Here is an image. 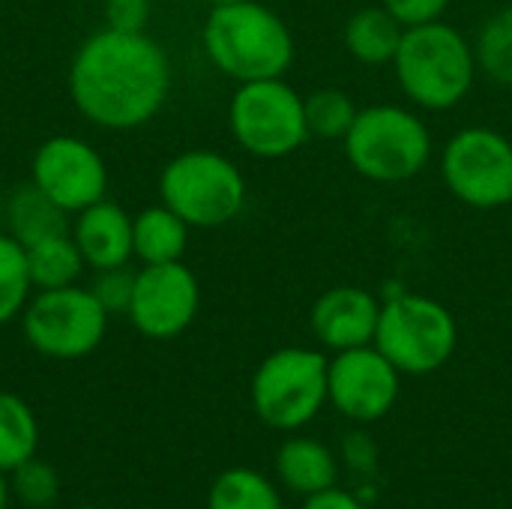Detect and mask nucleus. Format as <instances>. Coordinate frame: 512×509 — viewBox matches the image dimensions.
<instances>
[{
	"mask_svg": "<svg viewBox=\"0 0 512 509\" xmlns=\"http://www.w3.org/2000/svg\"><path fill=\"white\" fill-rule=\"evenodd\" d=\"M405 27L378 3V6H363L357 9L348 24H345V48L348 54L363 63V66H384L393 63L399 42H402Z\"/></svg>",
	"mask_w": 512,
	"mask_h": 509,
	"instance_id": "6ab92c4d",
	"label": "nucleus"
},
{
	"mask_svg": "<svg viewBox=\"0 0 512 509\" xmlns=\"http://www.w3.org/2000/svg\"><path fill=\"white\" fill-rule=\"evenodd\" d=\"M39 444V426L24 399L15 393H0V471H15L21 462L33 459Z\"/></svg>",
	"mask_w": 512,
	"mask_h": 509,
	"instance_id": "412c9836",
	"label": "nucleus"
},
{
	"mask_svg": "<svg viewBox=\"0 0 512 509\" xmlns=\"http://www.w3.org/2000/svg\"><path fill=\"white\" fill-rule=\"evenodd\" d=\"M342 141L351 168L372 183H408L432 159V132L423 117L390 102L360 108Z\"/></svg>",
	"mask_w": 512,
	"mask_h": 509,
	"instance_id": "20e7f679",
	"label": "nucleus"
},
{
	"mask_svg": "<svg viewBox=\"0 0 512 509\" xmlns=\"http://www.w3.org/2000/svg\"><path fill=\"white\" fill-rule=\"evenodd\" d=\"M6 501H9V483H6V477L0 471V509H6Z\"/></svg>",
	"mask_w": 512,
	"mask_h": 509,
	"instance_id": "7c9ffc66",
	"label": "nucleus"
},
{
	"mask_svg": "<svg viewBox=\"0 0 512 509\" xmlns=\"http://www.w3.org/2000/svg\"><path fill=\"white\" fill-rule=\"evenodd\" d=\"M9 474H12V492L27 507H48L57 501L60 480H57V471L51 465H45L39 459H27Z\"/></svg>",
	"mask_w": 512,
	"mask_h": 509,
	"instance_id": "a878e982",
	"label": "nucleus"
},
{
	"mask_svg": "<svg viewBox=\"0 0 512 509\" xmlns=\"http://www.w3.org/2000/svg\"><path fill=\"white\" fill-rule=\"evenodd\" d=\"M72 240L84 255V264L93 270L123 267L132 255V216L114 201H96L87 210L75 213Z\"/></svg>",
	"mask_w": 512,
	"mask_h": 509,
	"instance_id": "2eb2a0df",
	"label": "nucleus"
},
{
	"mask_svg": "<svg viewBox=\"0 0 512 509\" xmlns=\"http://www.w3.org/2000/svg\"><path fill=\"white\" fill-rule=\"evenodd\" d=\"M171 93V60L147 33L102 27L69 66V96L96 126L126 132L150 123Z\"/></svg>",
	"mask_w": 512,
	"mask_h": 509,
	"instance_id": "f257e3e1",
	"label": "nucleus"
},
{
	"mask_svg": "<svg viewBox=\"0 0 512 509\" xmlns=\"http://www.w3.org/2000/svg\"><path fill=\"white\" fill-rule=\"evenodd\" d=\"M276 474L294 495L312 498L336 486V459L315 438H291L276 456Z\"/></svg>",
	"mask_w": 512,
	"mask_h": 509,
	"instance_id": "f3484780",
	"label": "nucleus"
},
{
	"mask_svg": "<svg viewBox=\"0 0 512 509\" xmlns=\"http://www.w3.org/2000/svg\"><path fill=\"white\" fill-rule=\"evenodd\" d=\"M330 360L312 348H279L261 360L252 375V408L261 423L279 432H297L327 405Z\"/></svg>",
	"mask_w": 512,
	"mask_h": 509,
	"instance_id": "6e6552de",
	"label": "nucleus"
},
{
	"mask_svg": "<svg viewBox=\"0 0 512 509\" xmlns=\"http://www.w3.org/2000/svg\"><path fill=\"white\" fill-rule=\"evenodd\" d=\"M459 327L453 312L426 294H396L381 303L375 348L402 375H432L453 357Z\"/></svg>",
	"mask_w": 512,
	"mask_h": 509,
	"instance_id": "423d86ee",
	"label": "nucleus"
},
{
	"mask_svg": "<svg viewBox=\"0 0 512 509\" xmlns=\"http://www.w3.org/2000/svg\"><path fill=\"white\" fill-rule=\"evenodd\" d=\"M3 213H6L9 234L21 246H33L39 240L69 234V213L60 204H54L36 183L18 186L9 195Z\"/></svg>",
	"mask_w": 512,
	"mask_h": 509,
	"instance_id": "a211bd4d",
	"label": "nucleus"
},
{
	"mask_svg": "<svg viewBox=\"0 0 512 509\" xmlns=\"http://www.w3.org/2000/svg\"><path fill=\"white\" fill-rule=\"evenodd\" d=\"M150 9V0H105V27L123 33H144Z\"/></svg>",
	"mask_w": 512,
	"mask_h": 509,
	"instance_id": "cd10ccee",
	"label": "nucleus"
},
{
	"mask_svg": "<svg viewBox=\"0 0 512 509\" xmlns=\"http://www.w3.org/2000/svg\"><path fill=\"white\" fill-rule=\"evenodd\" d=\"M24 252H27V273H30V282L36 291L75 285L87 267L84 255L78 252V246L72 240V231L39 240L33 246H24Z\"/></svg>",
	"mask_w": 512,
	"mask_h": 509,
	"instance_id": "aec40b11",
	"label": "nucleus"
},
{
	"mask_svg": "<svg viewBox=\"0 0 512 509\" xmlns=\"http://www.w3.org/2000/svg\"><path fill=\"white\" fill-rule=\"evenodd\" d=\"M213 6H225V3H243V0H210Z\"/></svg>",
	"mask_w": 512,
	"mask_h": 509,
	"instance_id": "2f4dec72",
	"label": "nucleus"
},
{
	"mask_svg": "<svg viewBox=\"0 0 512 509\" xmlns=\"http://www.w3.org/2000/svg\"><path fill=\"white\" fill-rule=\"evenodd\" d=\"M234 141L258 159H285L312 135L303 96L285 78H261L237 84L228 105Z\"/></svg>",
	"mask_w": 512,
	"mask_h": 509,
	"instance_id": "0eeeda50",
	"label": "nucleus"
},
{
	"mask_svg": "<svg viewBox=\"0 0 512 509\" xmlns=\"http://www.w3.org/2000/svg\"><path fill=\"white\" fill-rule=\"evenodd\" d=\"M303 509H366L354 495L342 492V489H327V492H318L312 498H306Z\"/></svg>",
	"mask_w": 512,
	"mask_h": 509,
	"instance_id": "c756f323",
	"label": "nucleus"
},
{
	"mask_svg": "<svg viewBox=\"0 0 512 509\" xmlns=\"http://www.w3.org/2000/svg\"><path fill=\"white\" fill-rule=\"evenodd\" d=\"M381 303L360 285H336L324 291L309 312L315 339L330 351H351L375 342Z\"/></svg>",
	"mask_w": 512,
	"mask_h": 509,
	"instance_id": "4468645a",
	"label": "nucleus"
},
{
	"mask_svg": "<svg viewBox=\"0 0 512 509\" xmlns=\"http://www.w3.org/2000/svg\"><path fill=\"white\" fill-rule=\"evenodd\" d=\"M30 291L33 282L27 273V252L12 234L0 231V327L24 312Z\"/></svg>",
	"mask_w": 512,
	"mask_h": 509,
	"instance_id": "b1692460",
	"label": "nucleus"
},
{
	"mask_svg": "<svg viewBox=\"0 0 512 509\" xmlns=\"http://www.w3.org/2000/svg\"><path fill=\"white\" fill-rule=\"evenodd\" d=\"M189 225L165 204L147 207L132 216V255L147 264H171L183 261L189 243Z\"/></svg>",
	"mask_w": 512,
	"mask_h": 509,
	"instance_id": "dca6fc26",
	"label": "nucleus"
},
{
	"mask_svg": "<svg viewBox=\"0 0 512 509\" xmlns=\"http://www.w3.org/2000/svg\"><path fill=\"white\" fill-rule=\"evenodd\" d=\"M393 72L402 93L426 111H450L471 93L480 63L474 45L453 24L429 21L405 27Z\"/></svg>",
	"mask_w": 512,
	"mask_h": 509,
	"instance_id": "7ed1b4c3",
	"label": "nucleus"
},
{
	"mask_svg": "<svg viewBox=\"0 0 512 509\" xmlns=\"http://www.w3.org/2000/svg\"><path fill=\"white\" fill-rule=\"evenodd\" d=\"M30 183H36L66 213H81L105 198L108 168L84 138L54 135L36 147Z\"/></svg>",
	"mask_w": 512,
	"mask_h": 509,
	"instance_id": "ddd939ff",
	"label": "nucleus"
},
{
	"mask_svg": "<svg viewBox=\"0 0 512 509\" xmlns=\"http://www.w3.org/2000/svg\"><path fill=\"white\" fill-rule=\"evenodd\" d=\"M207 509H282V498L264 474L231 468L216 477Z\"/></svg>",
	"mask_w": 512,
	"mask_h": 509,
	"instance_id": "4be33fe9",
	"label": "nucleus"
},
{
	"mask_svg": "<svg viewBox=\"0 0 512 509\" xmlns=\"http://www.w3.org/2000/svg\"><path fill=\"white\" fill-rule=\"evenodd\" d=\"M159 195L189 228H222L246 207V177L216 150H186L162 168Z\"/></svg>",
	"mask_w": 512,
	"mask_h": 509,
	"instance_id": "39448f33",
	"label": "nucleus"
},
{
	"mask_svg": "<svg viewBox=\"0 0 512 509\" xmlns=\"http://www.w3.org/2000/svg\"><path fill=\"white\" fill-rule=\"evenodd\" d=\"M201 285L183 261L147 264L135 273V291L126 318L147 339H177L195 321Z\"/></svg>",
	"mask_w": 512,
	"mask_h": 509,
	"instance_id": "9b49d317",
	"label": "nucleus"
},
{
	"mask_svg": "<svg viewBox=\"0 0 512 509\" xmlns=\"http://www.w3.org/2000/svg\"><path fill=\"white\" fill-rule=\"evenodd\" d=\"M303 105H306L309 135L324 138V141H342L348 135V129L354 126L357 111H360L354 105V99L336 87H324V90L303 96Z\"/></svg>",
	"mask_w": 512,
	"mask_h": 509,
	"instance_id": "5701e85b",
	"label": "nucleus"
},
{
	"mask_svg": "<svg viewBox=\"0 0 512 509\" xmlns=\"http://www.w3.org/2000/svg\"><path fill=\"white\" fill-rule=\"evenodd\" d=\"M381 6L402 24V27H417L429 21H441L450 0H381Z\"/></svg>",
	"mask_w": 512,
	"mask_h": 509,
	"instance_id": "c85d7f7f",
	"label": "nucleus"
},
{
	"mask_svg": "<svg viewBox=\"0 0 512 509\" xmlns=\"http://www.w3.org/2000/svg\"><path fill=\"white\" fill-rule=\"evenodd\" d=\"M477 63L495 81L512 87V6L492 15L477 36Z\"/></svg>",
	"mask_w": 512,
	"mask_h": 509,
	"instance_id": "393cba45",
	"label": "nucleus"
},
{
	"mask_svg": "<svg viewBox=\"0 0 512 509\" xmlns=\"http://www.w3.org/2000/svg\"><path fill=\"white\" fill-rule=\"evenodd\" d=\"M441 177L474 210L512 204V141L489 126H465L444 144Z\"/></svg>",
	"mask_w": 512,
	"mask_h": 509,
	"instance_id": "9d476101",
	"label": "nucleus"
},
{
	"mask_svg": "<svg viewBox=\"0 0 512 509\" xmlns=\"http://www.w3.org/2000/svg\"><path fill=\"white\" fill-rule=\"evenodd\" d=\"M78 509H96V507H78Z\"/></svg>",
	"mask_w": 512,
	"mask_h": 509,
	"instance_id": "473e14b6",
	"label": "nucleus"
},
{
	"mask_svg": "<svg viewBox=\"0 0 512 509\" xmlns=\"http://www.w3.org/2000/svg\"><path fill=\"white\" fill-rule=\"evenodd\" d=\"M108 312L90 288L66 285L36 291L21 312V327L33 351L51 360H81L99 348L108 330Z\"/></svg>",
	"mask_w": 512,
	"mask_h": 509,
	"instance_id": "1a4fd4ad",
	"label": "nucleus"
},
{
	"mask_svg": "<svg viewBox=\"0 0 512 509\" xmlns=\"http://www.w3.org/2000/svg\"><path fill=\"white\" fill-rule=\"evenodd\" d=\"M402 372L375 348L336 351L327 366V402L354 423H375L387 417L399 399Z\"/></svg>",
	"mask_w": 512,
	"mask_h": 509,
	"instance_id": "f8f14e48",
	"label": "nucleus"
},
{
	"mask_svg": "<svg viewBox=\"0 0 512 509\" xmlns=\"http://www.w3.org/2000/svg\"><path fill=\"white\" fill-rule=\"evenodd\" d=\"M90 291H93V297L99 300V306L108 315H126L129 303H132V291H135V273L126 264L96 270V279H93Z\"/></svg>",
	"mask_w": 512,
	"mask_h": 509,
	"instance_id": "bb28decb",
	"label": "nucleus"
},
{
	"mask_svg": "<svg viewBox=\"0 0 512 509\" xmlns=\"http://www.w3.org/2000/svg\"><path fill=\"white\" fill-rule=\"evenodd\" d=\"M201 42L210 63L237 84L282 78L294 63L291 27L258 0L213 6Z\"/></svg>",
	"mask_w": 512,
	"mask_h": 509,
	"instance_id": "f03ea898",
	"label": "nucleus"
}]
</instances>
